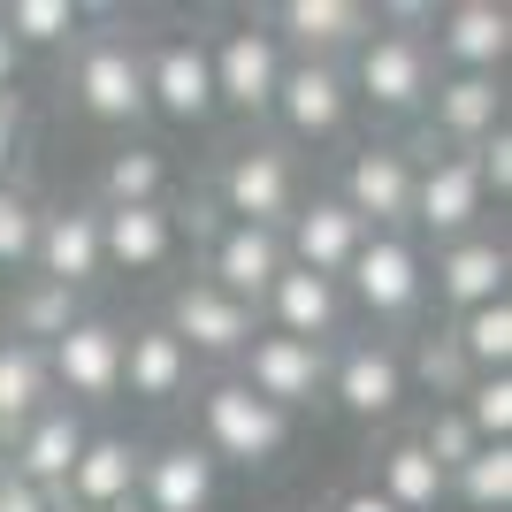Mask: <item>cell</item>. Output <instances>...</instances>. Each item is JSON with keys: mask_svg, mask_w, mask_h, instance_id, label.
<instances>
[{"mask_svg": "<svg viewBox=\"0 0 512 512\" xmlns=\"http://www.w3.org/2000/svg\"><path fill=\"white\" fill-rule=\"evenodd\" d=\"M192 421H199L192 444L207 451L214 467H237V474H268L283 451H291V413L253 398L237 375H207V383L192 390Z\"/></svg>", "mask_w": 512, "mask_h": 512, "instance_id": "obj_1", "label": "cell"}, {"mask_svg": "<svg viewBox=\"0 0 512 512\" xmlns=\"http://www.w3.org/2000/svg\"><path fill=\"white\" fill-rule=\"evenodd\" d=\"M69 100L85 107L92 123L138 138L146 130V39L123 23H100L69 46Z\"/></svg>", "mask_w": 512, "mask_h": 512, "instance_id": "obj_2", "label": "cell"}, {"mask_svg": "<svg viewBox=\"0 0 512 512\" xmlns=\"http://www.w3.org/2000/svg\"><path fill=\"white\" fill-rule=\"evenodd\" d=\"M306 199L299 153L276 146V138H245V146L222 153L214 169V214L222 222H245V230H283Z\"/></svg>", "mask_w": 512, "mask_h": 512, "instance_id": "obj_3", "label": "cell"}, {"mask_svg": "<svg viewBox=\"0 0 512 512\" xmlns=\"http://www.w3.org/2000/svg\"><path fill=\"white\" fill-rule=\"evenodd\" d=\"M344 85H352V107H367L375 123H413L436 85V54H428L421 31H367L344 62Z\"/></svg>", "mask_w": 512, "mask_h": 512, "instance_id": "obj_4", "label": "cell"}, {"mask_svg": "<svg viewBox=\"0 0 512 512\" xmlns=\"http://www.w3.org/2000/svg\"><path fill=\"white\" fill-rule=\"evenodd\" d=\"M344 306L367 314V337L375 329H406L428 306V253L398 230H367L352 268H344Z\"/></svg>", "mask_w": 512, "mask_h": 512, "instance_id": "obj_5", "label": "cell"}, {"mask_svg": "<svg viewBox=\"0 0 512 512\" xmlns=\"http://www.w3.org/2000/svg\"><path fill=\"white\" fill-rule=\"evenodd\" d=\"M413 383H406V344L398 337H337L329 344V390L321 406H337L360 428H390L406 413Z\"/></svg>", "mask_w": 512, "mask_h": 512, "instance_id": "obj_6", "label": "cell"}, {"mask_svg": "<svg viewBox=\"0 0 512 512\" xmlns=\"http://www.w3.org/2000/svg\"><path fill=\"white\" fill-rule=\"evenodd\" d=\"M283 39L268 31V16H237L230 31L207 39V69H214V107L237 115V123H268L276 107V85H283Z\"/></svg>", "mask_w": 512, "mask_h": 512, "instance_id": "obj_7", "label": "cell"}, {"mask_svg": "<svg viewBox=\"0 0 512 512\" xmlns=\"http://www.w3.org/2000/svg\"><path fill=\"white\" fill-rule=\"evenodd\" d=\"M46 383H54V398L77 413H100L123 398V321L107 314H77L62 329V337L46 344Z\"/></svg>", "mask_w": 512, "mask_h": 512, "instance_id": "obj_8", "label": "cell"}, {"mask_svg": "<svg viewBox=\"0 0 512 512\" xmlns=\"http://www.w3.org/2000/svg\"><path fill=\"white\" fill-rule=\"evenodd\" d=\"M482 214H490V192H482V176H474L467 153H436V146H413V222L406 237L413 245H459V237L482 230Z\"/></svg>", "mask_w": 512, "mask_h": 512, "instance_id": "obj_9", "label": "cell"}, {"mask_svg": "<svg viewBox=\"0 0 512 512\" xmlns=\"http://www.w3.org/2000/svg\"><path fill=\"white\" fill-rule=\"evenodd\" d=\"M161 329H169L199 367H222V375H230L237 352L260 337V314H253V306H237L230 291H214L207 276H184L169 291V306H161Z\"/></svg>", "mask_w": 512, "mask_h": 512, "instance_id": "obj_10", "label": "cell"}, {"mask_svg": "<svg viewBox=\"0 0 512 512\" xmlns=\"http://www.w3.org/2000/svg\"><path fill=\"white\" fill-rule=\"evenodd\" d=\"M276 146H337L352 130V85H344V62H283V85H276Z\"/></svg>", "mask_w": 512, "mask_h": 512, "instance_id": "obj_11", "label": "cell"}, {"mask_svg": "<svg viewBox=\"0 0 512 512\" xmlns=\"http://www.w3.org/2000/svg\"><path fill=\"white\" fill-rule=\"evenodd\" d=\"M199 276L260 314L268 283L283 276V230H245V222H222V214L207 207L199 214Z\"/></svg>", "mask_w": 512, "mask_h": 512, "instance_id": "obj_12", "label": "cell"}, {"mask_svg": "<svg viewBox=\"0 0 512 512\" xmlns=\"http://www.w3.org/2000/svg\"><path fill=\"white\" fill-rule=\"evenodd\" d=\"M337 199L360 214L367 230H398L413 222V146L406 138H367V146L344 153L337 169Z\"/></svg>", "mask_w": 512, "mask_h": 512, "instance_id": "obj_13", "label": "cell"}, {"mask_svg": "<svg viewBox=\"0 0 512 512\" xmlns=\"http://www.w3.org/2000/svg\"><path fill=\"white\" fill-rule=\"evenodd\" d=\"M214 107V69H207V39H146V123L169 130H207Z\"/></svg>", "mask_w": 512, "mask_h": 512, "instance_id": "obj_14", "label": "cell"}, {"mask_svg": "<svg viewBox=\"0 0 512 512\" xmlns=\"http://www.w3.org/2000/svg\"><path fill=\"white\" fill-rule=\"evenodd\" d=\"M230 375L253 390V398H268L276 413H291V421H299V413L321 406V390H329V352H321V344H299V337L260 329V337L237 352Z\"/></svg>", "mask_w": 512, "mask_h": 512, "instance_id": "obj_15", "label": "cell"}, {"mask_svg": "<svg viewBox=\"0 0 512 512\" xmlns=\"http://www.w3.org/2000/svg\"><path fill=\"white\" fill-rule=\"evenodd\" d=\"M490 130H505V77H459V69H436V85H428V100H421V146L474 153Z\"/></svg>", "mask_w": 512, "mask_h": 512, "instance_id": "obj_16", "label": "cell"}, {"mask_svg": "<svg viewBox=\"0 0 512 512\" xmlns=\"http://www.w3.org/2000/svg\"><path fill=\"white\" fill-rule=\"evenodd\" d=\"M428 54H436V69H459V77H505L512 8H497V0H451V8H436Z\"/></svg>", "mask_w": 512, "mask_h": 512, "instance_id": "obj_17", "label": "cell"}, {"mask_svg": "<svg viewBox=\"0 0 512 512\" xmlns=\"http://www.w3.org/2000/svg\"><path fill=\"white\" fill-rule=\"evenodd\" d=\"M176 253H184V222L176 207H100V260L107 276L123 283H153L169 276Z\"/></svg>", "mask_w": 512, "mask_h": 512, "instance_id": "obj_18", "label": "cell"}, {"mask_svg": "<svg viewBox=\"0 0 512 512\" xmlns=\"http://www.w3.org/2000/svg\"><path fill=\"white\" fill-rule=\"evenodd\" d=\"M31 276H39V283H62V291H77V299H85L92 283H107V260H100V207H92V199H69V207H46V214H39Z\"/></svg>", "mask_w": 512, "mask_h": 512, "instance_id": "obj_19", "label": "cell"}, {"mask_svg": "<svg viewBox=\"0 0 512 512\" xmlns=\"http://www.w3.org/2000/svg\"><path fill=\"white\" fill-rule=\"evenodd\" d=\"M268 31L283 39L291 62H352V46L375 31L367 0H283L268 8Z\"/></svg>", "mask_w": 512, "mask_h": 512, "instance_id": "obj_20", "label": "cell"}, {"mask_svg": "<svg viewBox=\"0 0 512 512\" xmlns=\"http://www.w3.org/2000/svg\"><path fill=\"white\" fill-rule=\"evenodd\" d=\"M428 268H436V276H428L436 306L459 321V314H474V306L505 299V283H512V245H505L497 230H474V237H459V245H436V260H428Z\"/></svg>", "mask_w": 512, "mask_h": 512, "instance_id": "obj_21", "label": "cell"}, {"mask_svg": "<svg viewBox=\"0 0 512 512\" xmlns=\"http://www.w3.org/2000/svg\"><path fill=\"white\" fill-rule=\"evenodd\" d=\"M360 237H367V222L344 207L337 192H306L299 214L283 222V260L306 268V276L344 283V268H352V253H360Z\"/></svg>", "mask_w": 512, "mask_h": 512, "instance_id": "obj_22", "label": "cell"}, {"mask_svg": "<svg viewBox=\"0 0 512 512\" xmlns=\"http://www.w3.org/2000/svg\"><path fill=\"white\" fill-rule=\"evenodd\" d=\"M344 321H352V306H344V283L306 276V268H291V260H283V276L268 283V299H260V329L299 337V344H321V352L344 337Z\"/></svg>", "mask_w": 512, "mask_h": 512, "instance_id": "obj_23", "label": "cell"}, {"mask_svg": "<svg viewBox=\"0 0 512 512\" xmlns=\"http://www.w3.org/2000/svg\"><path fill=\"white\" fill-rule=\"evenodd\" d=\"M199 390V360L161 329V321H138L123 329V398H138L146 413H169Z\"/></svg>", "mask_w": 512, "mask_h": 512, "instance_id": "obj_24", "label": "cell"}, {"mask_svg": "<svg viewBox=\"0 0 512 512\" xmlns=\"http://www.w3.org/2000/svg\"><path fill=\"white\" fill-rule=\"evenodd\" d=\"M214 497H222V467L192 436L146 444V459H138V505L146 512H214Z\"/></svg>", "mask_w": 512, "mask_h": 512, "instance_id": "obj_25", "label": "cell"}, {"mask_svg": "<svg viewBox=\"0 0 512 512\" xmlns=\"http://www.w3.org/2000/svg\"><path fill=\"white\" fill-rule=\"evenodd\" d=\"M138 459H146L138 436H123V428H92L85 451H77V467H69V482H62V505L69 512L130 505V497H138Z\"/></svg>", "mask_w": 512, "mask_h": 512, "instance_id": "obj_26", "label": "cell"}, {"mask_svg": "<svg viewBox=\"0 0 512 512\" xmlns=\"http://www.w3.org/2000/svg\"><path fill=\"white\" fill-rule=\"evenodd\" d=\"M85 436H92V421H85L77 406H62V398H54L46 413H31V421H23V436L8 444V459H0V467H8V474H23L31 490L62 497V482H69V467H77Z\"/></svg>", "mask_w": 512, "mask_h": 512, "instance_id": "obj_27", "label": "cell"}, {"mask_svg": "<svg viewBox=\"0 0 512 512\" xmlns=\"http://www.w3.org/2000/svg\"><path fill=\"white\" fill-rule=\"evenodd\" d=\"M367 490L383 497L390 512H444V505H451V474L428 459L421 436L406 428V436H390V444L375 451V474H367Z\"/></svg>", "mask_w": 512, "mask_h": 512, "instance_id": "obj_28", "label": "cell"}, {"mask_svg": "<svg viewBox=\"0 0 512 512\" xmlns=\"http://www.w3.org/2000/svg\"><path fill=\"white\" fill-rule=\"evenodd\" d=\"M169 184H176L169 146H153V138H123V146L107 153L92 207H169Z\"/></svg>", "mask_w": 512, "mask_h": 512, "instance_id": "obj_29", "label": "cell"}, {"mask_svg": "<svg viewBox=\"0 0 512 512\" xmlns=\"http://www.w3.org/2000/svg\"><path fill=\"white\" fill-rule=\"evenodd\" d=\"M54 406V383H46V352L23 337H0V451L23 436L31 413Z\"/></svg>", "mask_w": 512, "mask_h": 512, "instance_id": "obj_30", "label": "cell"}, {"mask_svg": "<svg viewBox=\"0 0 512 512\" xmlns=\"http://www.w3.org/2000/svg\"><path fill=\"white\" fill-rule=\"evenodd\" d=\"M451 344H459V360H467V375H512V291L490 306H474V314L444 321Z\"/></svg>", "mask_w": 512, "mask_h": 512, "instance_id": "obj_31", "label": "cell"}, {"mask_svg": "<svg viewBox=\"0 0 512 512\" xmlns=\"http://www.w3.org/2000/svg\"><path fill=\"white\" fill-rule=\"evenodd\" d=\"M77 314H85V299H77V291L23 276V283H16V299H8V329H0V337H23V344H39V352H46V344L62 337Z\"/></svg>", "mask_w": 512, "mask_h": 512, "instance_id": "obj_32", "label": "cell"}, {"mask_svg": "<svg viewBox=\"0 0 512 512\" xmlns=\"http://www.w3.org/2000/svg\"><path fill=\"white\" fill-rule=\"evenodd\" d=\"M0 31L16 39V54H54V46L85 39V8H77V0H8V8H0Z\"/></svg>", "mask_w": 512, "mask_h": 512, "instance_id": "obj_33", "label": "cell"}, {"mask_svg": "<svg viewBox=\"0 0 512 512\" xmlns=\"http://www.w3.org/2000/svg\"><path fill=\"white\" fill-rule=\"evenodd\" d=\"M451 505H467V512H512V444H482L467 467H451Z\"/></svg>", "mask_w": 512, "mask_h": 512, "instance_id": "obj_34", "label": "cell"}, {"mask_svg": "<svg viewBox=\"0 0 512 512\" xmlns=\"http://www.w3.org/2000/svg\"><path fill=\"white\" fill-rule=\"evenodd\" d=\"M406 383H421L436 406H451V398L474 383L467 360H459V344H451V329H421V337L406 344Z\"/></svg>", "mask_w": 512, "mask_h": 512, "instance_id": "obj_35", "label": "cell"}, {"mask_svg": "<svg viewBox=\"0 0 512 512\" xmlns=\"http://www.w3.org/2000/svg\"><path fill=\"white\" fill-rule=\"evenodd\" d=\"M39 199L23 184H0V276H31V245H39Z\"/></svg>", "mask_w": 512, "mask_h": 512, "instance_id": "obj_36", "label": "cell"}, {"mask_svg": "<svg viewBox=\"0 0 512 512\" xmlns=\"http://www.w3.org/2000/svg\"><path fill=\"white\" fill-rule=\"evenodd\" d=\"M451 406L467 413V428L482 444H512V375H474Z\"/></svg>", "mask_w": 512, "mask_h": 512, "instance_id": "obj_37", "label": "cell"}, {"mask_svg": "<svg viewBox=\"0 0 512 512\" xmlns=\"http://www.w3.org/2000/svg\"><path fill=\"white\" fill-rule=\"evenodd\" d=\"M413 436H421V451H428V459H436L444 474H451V467H467L474 451H482V436L467 428V413H459V406H428Z\"/></svg>", "mask_w": 512, "mask_h": 512, "instance_id": "obj_38", "label": "cell"}, {"mask_svg": "<svg viewBox=\"0 0 512 512\" xmlns=\"http://www.w3.org/2000/svg\"><path fill=\"white\" fill-rule=\"evenodd\" d=\"M467 161H474V176H482V192H490V199H512V123L490 130Z\"/></svg>", "mask_w": 512, "mask_h": 512, "instance_id": "obj_39", "label": "cell"}, {"mask_svg": "<svg viewBox=\"0 0 512 512\" xmlns=\"http://www.w3.org/2000/svg\"><path fill=\"white\" fill-rule=\"evenodd\" d=\"M16 153H23V107L0 100V184H16Z\"/></svg>", "mask_w": 512, "mask_h": 512, "instance_id": "obj_40", "label": "cell"}, {"mask_svg": "<svg viewBox=\"0 0 512 512\" xmlns=\"http://www.w3.org/2000/svg\"><path fill=\"white\" fill-rule=\"evenodd\" d=\"M0 512H54V497H46V490H31L23 474H8V467H0Z\"/></svg>", "mask_w": 512, "mask_h": 512, "instance_id": "obj_41", "label": "cell"}, {"mask_svg": "<svg viewBox=\"0 0 512 512\" xmlns=\"http://www.w3.org/2000/svg\"><path fill=\"white\" fill-rule=\"evenodd\" d=\"M16 77H23V54H16V39L0 31V100H16Z\"/></svg>", "mask_w": 512, "mask_h": 512, "instance_id": "obj_42", "label": "cell"}, {"mask_svg": "<svg viewBox=\"0 0 512 512\" xmlns=\"http://www.w3.org/2000/svg\"><path fill=\"white\" fill-rule=\"evenodd\" d=\"M329 512H390V505H383L375 490H367V482H352V490H344V497H337Z\"/></svg>", "mask_w": 512, "mask_h": 512, "instance_id": "obj_43", "label": "cell"}, {"mask_svg": "<svg viewBox=\"0 0 512 512\" xmlns=\"http://www.w3.org/2000/svg\"><path fill=\"white\" fill-rule=\"evenodd\" d=\"M115 512H146V505H138V497H130V505H115Z\"/></svg>", "mask_w": 512, "mask_h": 512, "instance_id": "obj_44", "label": "cell"}]
</instances>
